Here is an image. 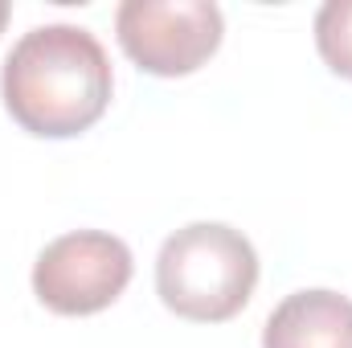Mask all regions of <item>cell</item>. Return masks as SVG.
<instances>
[{"mask_svg":"<svg viewBox=\"0 0 352 348\" xmlns=\"http://www.w3.org/2000/svg\"><path fill=\"white\" fill-rule=\"evenodd\" d=\"M131 283V250L102 230L54 238L33 262V295L58 316H94Z\"/></svg>","mask_w":352,"mask_h":348,"instance_id":"277c9868","label":"cell"},{"mask_svg":"<svg viewBox=\"0 0 352 348\" xmlns=\"http://www.w3.org/2000/svg\"><path fill=\"white\" fill-rule=\"evenodd\" d=\"M8 12H12V8H8V0H0V33H4V25H8Z\"/></svg>","mask_w":352,"mask_h":348,"instance_id":"52a82bcc","label":"cell"},{"mask_svg":"<svg viewBox=\"0 0 352 348\" xmlns=\"http://www.w3.org/2000/svg\"><path fill=\"white\" fill-rule=\"evenodd\" d=\"M316 50L340 78H352V0H328L316 12Z\"/></svg>","mask_w":352,"mask_h":348,"instance_id":"8992f818","label":"cell"},{"mask_svg":"<svg viewBox=\"0 0 352 348\" xmlns=\"http://www.w3.org/2000/svg\"><path fill=\"white\" fill-rule=\"evenodd\" d=\"M111 58L82 25L29 29L0 70L8 115L45 140H66L102 119L111 102Z\"/></svg>","mask_w":352,"mask_h":348,"instance_id":"6da1fadb","label":"cell"},{"mask_svg":"<svg viewBox=\"0 0 352 348\" xmlns=\"http://www.w3.org/2000/svg\"><path fill=\"white\" fill-rule=\"evenodd\" d=\"M263 348H352V299L328 287L287 295L266 316Z\"/></svg>","mask_w":352,"mask_h":348,"instance_id":"5b68a950","label":"cell"},{"mask_svg":"<svg viewBox=\"0 0 352 348\" xmlns=\"http://www.w3.org/2000/svg\"><path fill=\"white\" fill-rule=\"evenodd\" d=\"M115 33L140 70L176 78L192 74L221 45V8L213 0H123Z\"/></svg>","mask_w":352,"mask_h":348,"instance_id":"3957f363","label":"cell"},{"mask_svg":"<svg viewBox=\"0 0 352 348\" xmlns=\"http://www.w3.org/2000/svg\"><path fill=\"white\" fill-rule=\"evenodd\" d=\"M258 283L250 238L221 221H192L176 230L156 259V291L180 320L221 324L238 316Z\"/></svg>","mask_w":352,"mask_h":348,"instance_id":"7a4b0ae2","label":"cell"}]
</instances>
